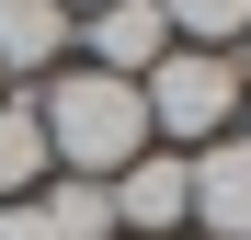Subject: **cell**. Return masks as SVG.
<instances>
[{
    "label": "cell",
    "mask_w": 251,
    "mask_h": 240,
    "mask_svg": "<svg viewBox=\"0 0 251 240\" xmlns=\"http://www.w3.org/2000/svg\"><path fill=\"white\" fill-rule=\"evenodd\" d=\"M160 46H172L160 0H103V12H80V69H103V80H149Z\"/></svg>",
    "instance_id": "277c9868"
},
{
    "label": "cell",
    "mask_w": 251,
    "mask_h": 240,
    "mask_svg": "<svg viewBox=\"0 0 251 240\" xmlns=\"http://www.w3.org/2000/svg\"><path fill=\"white\" fill-rule=\"evenodd\" d=\"M240 92H251V69H240L228 46H160V69L137 80L160 149H205V137H228V126H240Z\"/></svg>",
    "instance_id": "7a4b0ae2"
},
{
    "label": "cell",
    "mask_w": 251,
    "mask_h": 240,
    "mask_svg": "<svg viewBox=\"0 0 251 240\" xmlns=\"http://www.w3.org/2000/svg\"><path fill=\"white\" fill-rule=\"evenodd\" d=\"M34 183H46V126L34 103H0V206H23Z\"/></svg>",
    "instance_id": "ba28073f"
},
{
    "label": "cell",
    "mask_w": 251,
    "mask_h": 240,
    "mask_svg": "<svg viewBox=\"0 0 251 240\" xmlns=\"http://www.w3.org/2000/svg\"><path fill=\"white\" fill-rule=\"evenodd\" d=\"M0 240H57V229H46V206L23 194V206H0Z\"/></svg>",
    "instance_id": "30bf717a"
},
{
    "label": "cell",
    "mask_w": 251,
    "mask_h": 240,
    "mask_svg": "<svg viewBox=\"0 0 251 240\" xmlns=\"http://www.w3.org/2000/svg\"><path fill=\"white\" fill-rule=\"evenodd\" d=\"M160 23H172V46H240L251 0H160Z\"/></svg>",
    "instance_id": "9c48e42d"
},
{
    "label": "cell",
    "mask_w": 251,
    "mask_h": 240,
    "mask_svg": "<svg viewBox=\"0 0 251 240\" xmlns=\"http://www.w3.org/2000/svg\"><path fill=\"white\" fill-rule=\"evenodd\" d=\"M183 194H194V217L205 240H251V137H205L183 149Z\"/></svg>",
    "instance_id": "3957f363"
},
{
    "label": "cell",
    "mask_w": 251,
    "mask_h": 240,
    "mask_svg": "<svg viewBox=\"0 0 251 240\" xmlns=\"http://www.w3.org/2000/svg\"><path fill=\"white\" fill-rule=\"evenodd\" d=\"M228 137H251V92H240V126H228Z\"/></svg>",
    "instance_id": "8fae6325"
},
{
    "label": "cell",
    "mask_w": 251,
    "mask_h": 240,
    "mask_svg": "<svg viewBox=\"0 0 251 240\" xmlns=\"http://www.w3.org/2000/svg\"><path fill=\"white\" fill-rule=\"evenodd\" d=\"M34 206H46V229H57V240H126V229H114V183L46 172V194H34Z\"/></svg>",
    "instance_id": "52a82bcc"
},
{
    "label": "cell",
    "mask_w": 251,
    "mask_h": 240,
    "mask_svg": "<svg viewBox=\"0 0 251 240\" xmlns=\"http://www.w3.org/2000/svg\"><path fill=\"white\" fill-rule=\"evenodd\" d=\"M34 126H46V172H80V183H114L126 160L149 149V103H137V80H103V69H46L34 80Z\"/></svg>",
    "instance_id": "6da1fadb"
},
{
    "label": "cell",
    "mask_w": 251,
    "mask_h": 240,
    "mask_svg": "<svg viewBox=\"0 0 251 240\" xmlns=\"http://www.w3.org/2000/svg\"><path fill=\"white\" fill-rule=\"evenodd\" d=\"M183 217H194V194H183V149H137V160L114 172V229H126V240H172Z\"/></svg>",
    "instance_id": "5b68a950"
},
{
    "label": "cell",
    "mask_w": 251,
    "mask_h": 240,
    "mask_svg": "<svg viewBox=\"0 0 251 240\" xmlns=\"http://www.w3.org/2000/svg\"><path fill=\"white\" fill-rule=\"evenodd\" d=\"M69 69V12L57 0H0V80H46Z\"/></svg>",
    "instance_id": "8992f818"
},
{
    "label": "cell",
    "mask_w": 251,
    "mask_h": 240,
    "mask_svg": "<svg viewBox=\"0 0 251 240\" xmlns=\"http://www.w3.org/2000/svg\"><path fill=\"white\" fill-rule=\"evenodd\" d=\"M57 12H103V0H57Z\"/></svg>",
    "instance_id": "7c38bea8"
}]
</instances>
